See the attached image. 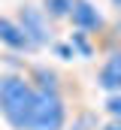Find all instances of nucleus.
I'll use <instances>...</instances> for the list:
<instances>
[{
  "label": "nucleus",
  "mask_w": 121,
  "mask_h": 130,
  "mask_svg": "<svg viewBox=\"0 0 121 130\" xmlns=\"http://www.w3.org/2000/svg\"><path fill=\"white\" fill-rule=\"evenodd\" d=\"M52 52L58 55L60 61H73V58H76V48L70 45V39H67V42H55V45H52Z\"/></svg>",
  "instance_id": "12"
},
{
  "label": "nucleus",
  "mask_w": 121,
  "mask_h": 130,
  "mask_svg": "<svg viewBox=\"0 0 121 130\" xmlns=\"http://www.w3.org/2000/svg\"><path fill=\"white\" fill-rule=\"evenodd\" d=\"M97 88L106 91V97L121 94V48H112L97 70Z\"/></svg>",
  "instance_id": "5"
},
{
  "label": "nucleus",
  "mask_w": 121,
  "mask_h": 130,
  "mask_svg": "<svg viewBox=\"0 0 121 130\" xmlns=\"http://www.w3.org/2000/svg\"><path fill=\"white\" fill-rule=\"evenodd\" d=\"M70 24H73V30H82V33L97 36V33H103V27H106V18H103V12L97 9V3H91V0H76L73 15H70Z\"/></svg>",
  "instance_id": "4"
},
{
  "label": "nucleus",
  "mask_w": 121,
  "mask_h": 130,
  "mask_svg": "<svg viewBox=\"0 0 121 130\" xmlns=\"http://www.w3.org/2000/svg\"><path fill=\"white\" fill-rule=\"evenodd\" d=\"M39 6H42V12L49 15V21H70L76 0H42Z\"/></svg>",
  "instance_id": "8"
},
{
  "label": "nucleus",
  "mask_w": 121,
  "mask_h": 130,
  "mask_svg": "<svg viewBox=\"0 0 121 130\" xmlns=\"http://www.w3.org/2000/svg\"><path fill=\"white\" fill-rule=\"evenodd\" d=\"M27 79L33 82V88L36 91H49V94H64V88H60V76L55 70H49V67L42 64H33L27 70Z\"/></svg>",
  "instance_id": "7"
},
{
  "label": "nucleus",
  "mask_w": 121,
  "mask_h": 130,
  "mask_svg": "<svg viewBox=\"0 0 121 130\" xmlns=\"http://www.w3.org/2000/svg\"><path fill=\"white\" fill-rule=\"evenodd\" d=\"M15 21L21 24L24 36H27L30 45H33V52H39V48H46V45H55V42H52V21H49V15L42 12V6L21 3L18 12H15Z\"/></svg>",
  "instance_id": "3"
},
{
  "label": "nucleus",
  "mask_w": 121,
  "mask_h": 130,
  "mask_svg": "<svg viewBox=\"0 0 121 130\" xmlns=\"http://www.w3.org/2000/svg\"><path fill=\"white\" fill-rule=\"evenodd\" d=\"M100 130H121V121H106V124H100Z\"/></svg>",
  "instance_id": "13"
},
{
  "label": "nucleus",
  "mask_w": 121,
  "mask_h": 130,
  "mask_svg": "<svg viewBox=\"0 0 121 130\" xmlns=\"http://www.w3.org/2000/svg\"><path fill=\"white\" fill-rule=\"evenodd\" d=\"M0 45L9 48V52H15V55L33 52V45H30V39L24 36L21 24L15 21V15H3L0 12Z\"/></svg>",
  "instance_id": "6"
},
{
  "label": "nucleus",
  "mask_w": 121,
  "mask_h": 130,
  "mask_svg": "<svg viewBox=\"0 0 121 130\" xmlns=\"http://www.w3.org/2000/svg\"><path fill=\"white\" fill-rule=\"evenodd\" d=\"M70 130H100V127H97V121H94L91 112H82L79 118H73V127Z\"/></svg>",
  "instance_id": "11"
},
{
  "label": "nucleus",
  "mask_w": 121,
  "mask_h": 130,
  "mask_svg": "<svg viewBox=\"0 0 121 130\" xmlns=\"http://www.w3.org/2000/svg\"><path fill=\"white\" fill-rule=\"evenodd\" d=\"M67 121H70V106H67V97H64V94L39 91L30 130H67Z\"/></svg>",
  "instance_id": "2"
},
{
  "label": "nucleus",
  "mask_w": 121,
  "mask_h": 130,
  "mask_svg": "<svg viewBox=\"0 0 121 130\" xmlns=\"http://www.w3.org/2000/svg\"><path fill=\"white\" fill-rule=\"evenodd\" d=\"M103 112L109 115V121H121V94H112L103 100Z\"/></svg>",
  "instance_id": "10"
},
{
  "label": "nucleus",
  "mask_w": 121,
  "mask_h": 130,
  "mask_svg": "<svg viewBox=\"0 0 121 130\" xmlns=\"http://www.w3.org/2000/svg\"><path fill=\"white\" fill-rule=\"evenodd\" d=\"M39 91L27 73H0V118L12 130H30Z\"/></svg>",
  "instance_id": "1"
},
{
  "label": "nucleus",
  "mask_w": 121,
  "mask_h": 130,
  "mask_svg": "<svg viewBox=\"0 0 121 130\" xmlns=\"http://www.w3.org/2000/svg\"><path fill=\"white\" fill-rule=\"evenodd\" d=\"M70 45L76 48V58H94V52H97L94 36H91V33H82V30L70 33Z\"/></svg>",
  "instance_id": "9"
},
{
  "label": "nucleus",
  "mask_w": 121,
  "mask_h": 130,
  "mask_svg": "<svg viewBox=\"0 0 121 130\" xmlns=\"http://www.w3.org/2000/svg\"><path fill=\"white\" fill-rule=\"evenodd\" d=\"M109 3H112V6H115V9H121V0H109Z\"/></svg>",
  "instance_id": "14"
}]
</instances>
